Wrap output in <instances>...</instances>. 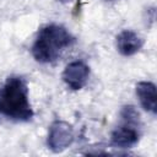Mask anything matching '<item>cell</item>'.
<instances>
[{
  "instance_id": "cell-7",
  "label": "cell",
  "mask_w": 157,
  "mask_h": 157,
  "mask_svg": "<svg viewBox=\"0 0 157 157\" xmlns=\"http://www.w3.org/2000/svg\"><path fill=\"white\" fill-rule=\"evenodd\" d=\"M136 96L140 101L141 107L151 113L157 112V98H156V85L150 81H141L136 85Z\"/></svg>"
},
{
  "instance_id": "cell-5",
  "label": "cell",
  "mask_w": 157,
  "mask_h": 157,
  "mask_svg": "<svg viewBox=\"0 0 157 157\" xmlns=\"http://www.w3.org/2000/svg\"><path fill=\"white\" fill-rule=\"evenodd\" d=\"M140 125L123 121V125L115 128L110 135V142L118 148H131L140 140Z\"/></svg>"
},
{
  "instance_id": "cell-9",
  "label": "cell",
  "mask_w": 157,
  "mask_h": 157,
  "mask_svg": "<svg viewBox=\"0 0 157 157\" xmlns=\"http://www.w3.org/2000/svg\"><path fill=\"white\" fill-rule=\"evenodd\" d=\"M107 1H114V0H107Z\"/></svg>"
},
{
  "instance_id": "cell-2",
  "label": "cell",
  "mask_w": 157,
  "mask_h": 157,
  "mask_svg": "<svg viewBox=\"0 0 157 157\" xmlns=\"http://www.w3.org/2000/svg\"><path fill=\"white\" fill-rule=\"evenodd\" d=\"M76 42L75 37L60 25L42 27L32 45V55L40 64H50L59 59L61 53Z\"/></svg>"
},
{
  "instance_id": "cell-6",
  "label": "cell",
  "mask_w": 157,
  "mask_h": 157,
  "mask_svg": "<svg viewBox=\"0 0 157 157\" xmlns=\"http://www.w3.org/2000/svg\"><path fill=\"white\" fill-rule=\"evenodd\" d=\"M144 45L142 38L134 31L124 29L117 36L118 52L124 56H131L136 54Z\"/></svg>"
},
{
  "instance_id": "cell-3",
  "label": "cell",
  "mask_w": 157,
  "mask_h": 157,
  "mask_svg": "<svg viewBox=\"0 0 157 157\" xmlns=\"http://www.w3.org/2000/svg\"><path fill=\"white\" fill-rule=\"evenodd\" d=\"M74 128L64 120H55L49 128L47 145L53 152L58 153L66 150L74 142Z\"/></svg>"
},
{
  "instance_id": "cell-1",
  "label": "cell",
  "mask_w": 157,
  "mask_h": 157,
  "mask_svg": "<svg viewBox=\"0 0 157 157\" xmlns=\"http://www.w3.org/2000/svg\"><path fill=\"white\" fill-rule=\"evenodd\" d=\"M0 112L13 121H29L33 109L28 98V86L25 78L10 76L0 90Z\"/></svg>"
},
{
  "instance_id": "cell-10",
  "label": "cell",
  "mask_w": 157,
  "mask_h": 157,
  "mask_svg": "<svg viewBox=\"0 0 157 157\" xmlns=\"http://www.w3.org/2000/svg\"><path fill=\"white\" fill-rule=\"evenodd\" d=\"M60 1H66V0H60Z\"/></svg>"
},
{
  "instance_id": "cell-4",
  "label": "cell",
  "mask_w": 157,
  "mask_h": 157,
  "mask_svg": "<svg viewBox=\"0 0 157 157\" xmlns=\"http://www.w3.org/2000/svg\"><path fill=\"white\" fill-rule=\"evenodd\" d=\"M63 81L74 91L83 88L90 77V66L82 60H75L66 65L63 71Z\"/></svg>"
},
{
  "instance_id": "cell-8",
  "label": "cell",
  "mask_w": 157,
  "mask_h": 157,
  "mask_svg": "<svg viewBox=\"0 0 157 157\" xmlns=\"http://www.w3.org/2000/svg\"><path fill=\"white\" fill-rule=\"evenodd\" d=\"M120 118L125 123L140 125V114L134 105H124L120 110Z\"/></svg>"
}]
</instances>
